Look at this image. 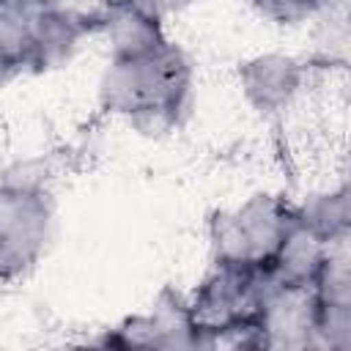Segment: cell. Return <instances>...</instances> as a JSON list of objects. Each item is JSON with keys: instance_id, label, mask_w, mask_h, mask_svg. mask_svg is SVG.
<instances>
[{"instance_id": "1", "label": "cell", "mask_w": 351, "mask_h": 351, "mask_svg": "<svg viewBox=\"0 0 351 351\" xmlns=\"http://www.w3.org/2000/svg\"><path fill=\"white\" fill-rule=\"evenodd\" d=\"M192 63L181 47L165 41L140 58H110L99 77V104L126 118L143 134L159 137L181 123L192 101Z\"/></svg>"}, {"instance_id": "2", "label": "cell", "mask_w": 351, "mask_h": 351, "mask_svg": "<svg viewBox=\"0 0 351 351\" xmlns=\"http://www.w3.org/2000/svg\"><path fill=\"white\" fill-rule=\"evenodd\" d=\"M55 206L49 192L0 189V282L25 277L47 250Z\"/></svg>"}, {"instance_id": "3", "label": "cell", "mask_w": 351, "mask_h": 351, "mask_svg": "<svg viewBox=\"0 0 351 351\" xmlns=\"http://www.w3.org/2000/svg\"><path fill=\"white\" fill-rule=\"evenodd\" d=\"M313 321H315L313 288H291L269 277L258 310V326L263 332L266 348H310Z\"/></svg>"}, {"instance_id": "4", "label": "cell", "mask_w": 351, "mask_h": 351, "mask_svg": "<svg viewBox=\"0 0 351 351\" xmlns=\"http://www.w3.org/2000/svg\"><path fill=\"white\" fill-rule=\"evenodd\" d=\"M239 85L250 107L274 115L288 110L304 88V63L285 52H261L239 63Z\"/></svg>"}, {"instance_id": "5", "label": "cell", "mask_w": 351, "mask_h": 351, "mask_svg": "<svg viewBox=\"0 0 351 351\" xmlns=\"http://www.w3.org/2000/svg\"><path fill=\"white\" fill-rule=\"evenodd\" d=\"M162 19L151 0H110L99 25L110 58H140L159 49L167 41Z\"/></svg>"}, {"instance_id": "6", "label": "cell", "mask_w": 351, "mask_h": 351, "mask_svg": "<svg viewBox=\"0 0 351 351\" xmlns=\"http://www.w3.org/2000/svg\"><path fill=\"white\" fill-rule=\"evenodd\" d=\"M236 211V219H239V228L244 233V241H247V252H250V263L255 269H263L269 266L274 250L280 247L282 236L288 233L291 222L296 219V208L285 200V197H277V195H269V192H261V195H252L247 197Z\"/></svg>"}, {"instance_id": "7", "label": "cell", "mask_w": 351, "mask_h": 351, "mask_svg": "<svg viewBox=\"0 0 351 351\" xmlns=\"http://www.w3.org/2000/svg\"><path fill=\"white\" fill-rule=\"evenodd\" d=\"M88 33H93V30L85 22H80L77 16H71L69 11H63L60 5H55V3L38 5L36 16H33L27 69L47 71V69L63 66L74 55L82 36H88Z\"/></svg>"}, {"instance_id": "8", "label": "cell", "mask_w": 351, "mask_h": 351, "mask_svg": "<svg viewBox=\"0 0 351 351\" xmlns=\"http://www.w3.org/2000/svg\"><path fill=\"white\" fill-rule=\"evenodd\" d=\"M326 250H329V244L318 233H313L304 222L293 219L288 233L282 236L280 247L274 250L266 271L280 285L310 288L324 258H326Z\"/></svg>"}, {"instance_id": "9", "label": "cell", "mask_w": 351, "mask_h": 351, "mask_svg": "<svg viewBox=\"0 0 351 351\" xmlns=\"http://www.w3.org/2000/svg\"><path fill=\"white\" fill-rule=\"evenodd\" d=\"M293 208H296V219L304 222L313 233H318L326 244L346 239L351 233V197L346 186L315 192Z\"/></svg>"}, {"instance_id": "10", "label": "cell", "mask_w": 351, "mask_h": 351, "mask_svg": "<svg viewBox=\"0 0 351 351\" xmlns=\"http://www.w3.org/2000/svg\"><path fill=\"white\" fill-rule=\"evenodd\" d=\"M154 329V348H200L192 324L189 302L173 291H162L148 310Z\"/></svg>"}, {"instance_id": "11", "label": "cell", "mask_w": 351, "mask_h": 351, "mask_svg": "<svg viewBox=\"0 0 351 351\" xmlns=\"http://www.w3.org/2000/svg\"><path fill=\"white\" fill-rule=\"evenodd\" d=\"M36 8L25 0H0V60L8 74L27 69Z\"/></svg>"}, {"instance_id": "12", "label": "cell", "mask_w": 351, "mask_h": 351, "mask_svg": "<svg viewBox=\"0 0 351 351\" xmlns=\"http://www.w3.org/2000/svg\"><path fill=\"white\" fill-rule=\"evenodd\" d=\"M208 244H211L214 263H219V266H252L244 233H241L239 219H236V211H214L211 214Z\"/></svg>"}, {"instance_id": "13", "label": "cell", "mask_w": 351, "mask_h": 351, "mask_svg": "<svg viewBox=\"0 0 351 351\" xmlns=\"http://www.w3.org/2000/svg\"><path fill=\"white\" fill-rule=\"evenodd\" d=\"M55 165L49 156H19L0 170V189L8 192H49Z\"/></svg>"}, {"instance_id": "14", "label": "cell", "mask_w": 351, "mask_h": 351, "mask_svg": "<svg viewBox=\"0 0 351 351\" xmlns=\"http://www.w3.org/2000/svg\"><path fill=\"white\" fill-rule=\"evenodd\" d=\"M337 0H252V5L277 25L307 22L318 14H326Z\"/></svg>"}, {"instance_id": "15", "label": "cell", "mask_w": 351, "mask_h": 351, "mask_svg": "<svg viewBox=\"0 0 351 351\" xmlns=\"http://www.w3.org/2000/svg\"><path fill=\"white\" fill-rule=\"evenodd\" d=\"M151 3H154V8L165 16V14L186 11V8H192V5H197V3H203V0H151Z\"/></svg>"}, {"instance_id": "16", "label": "cell", "mask_w": 351, "mask_h": 351, "mask_svg": "<svg viewBox=\"0 0 351 351\" xmlns=\"http://www.w3.org/2000/svg\"><path fill=\"white\" fill-rule=\"evenodd\" d=\"M3 74H8V69H5V66H3V60H0V77H3Z\"/></svg>"}]
</instances>
